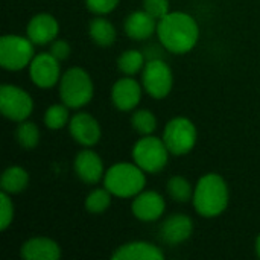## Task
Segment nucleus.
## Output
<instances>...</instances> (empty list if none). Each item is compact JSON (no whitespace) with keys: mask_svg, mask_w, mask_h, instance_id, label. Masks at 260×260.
Instances as JSON below:
<instances>
[{"mask_svg":"<svg viewBox=\"0 0 260 260\" xmlns=\"http://www.w3.org/2000/svg\"><path fill=\"white\" fill-rule=\"evenodd\" d=\"M193 222L187 215H172L161 225V239L169 245H178L192 236Z\"/></svg>","mask_w":260,"mask_h":260,"instance_id":"16","label":"nucleus"},{"mask_svg":"<svg viewBox=\"0 0 260 260\" xmlns=\"http://www.w3.org/2000/svg\"><path fill=\"white\" fill-rule=\"evenodd\" d=\"M158 20H155L151 14H148L145 9L134 11L126 17L125 21V32L131 40H148L152 37L154 32H157Z\"/></svg>","mask_w":260,"mask_h":260,"instance_id":"18","label":"nucleus"},{"mask_svg":"<svg viewBox=\"0 0 260 260\" xmlns=\"http://www.w3.org/2000/svg\"><path fill=\"white\" fill-rule=\"evenodd\" d=\"M169 149L163 139L154 136H143L133 148L134 163L148 174L163 171L169 160Z\"/></svg>","mask_w":260,"mask_h":260,"instance_id":"5","label":"nucleus"},{"mask_svg":"<svg viewBox=\"0 0 260 260\" xmlns=\"http://www.w3.org/2000/svg\"><path fill=\"white\" fill-rule=\"evenodd\" d=\"M143 9L151 14L155 20H161L168 15L169 11V0H143Z\"/></svg>","mask_w":260,"mask_h":260,"instance_id":"29","label":"nucleus"},{"mask_svg":"<svg viewBox=\"0 0 260 260\" xmlns=\"http://www.w3.org/2000/svg\"><path fill=\"white\" fill-rule=\"evenodd\" d=\"M50 52L38 53L29 64V76L40 88H50L61 79V66Z\"/></svg>","mask_w":260,"mask_h":260,"instance_id":"10","label":"nucleus"},{"mask_svg":"<svg viewBox=\"0 0 260 260\" xmlns=\"http://www.w3.org/2000/svg\"><path fill=\"white\" fill-rule=\"evenodd\" d=\"M15 137L23 149H34L40 142V129L35 123L23 120L17 126Z\"/></svg>","mask_w":260,"mask_h":260,"instance_id":"26","label":"nucleus"},{"mask_svg":"<svg viewBox=\"0 0 260 260\" xmlns=\"http://www.w3.org/2000/svg\"><path fill=\"white\" fill-rule=\"evenodd\" d=\"M111 99L117 110L131 111L142 99V87L134 78H122L113 85Z\"/></svg>","mask_w":260,"mask_h":260,"instance_id":"14","label":"nucleus"},{"mask_svg":"<svg viewBox=\"0 0 260 260\" xmlns=\"http://www.w3.org/2000/svg\"><path fill=\"white\" fill-rule=\"evenodd\" d=\"M142 84L146 93L154 99L166 98L174 85V75L171 67L160 58L148 61L142 72Z\"/></svg>","mask_w":260,"mask_h":260,"instance_id":"8","label":"nucleus"},{"mask_svg":"<svg viewBox=\"0 0 260 260\" xmlns=\"http://www.w3.org/2000/svg\"><path fill=\"white\" fill-rule=\"evenodd\" d=\"M27 183L29 174L20 166H11L2 175V192H6L8 195L20 193L27 187Z\"/></svg>","mask_w":260,"mask_h":260,"instance_id":"21","label":"nucleus"},{"mask_svg":"<svg viewBox=\"0 0 260 260\" xmlns=\"http://www.w3.org/2000/svg\"><path fill=\"white\" fill-rule=\"evenodd\" d=\"M165 209H166L165 198L154 190H142L139 195L134 197V201L131 204L133 215L145 222H152L161 218Z\"/></svg>","mask_w":260,"mask_h":260,"instance_id":"11","label":"nucleus"},{"mask_svg":"<svg viewBox=\"0 0 260 260\" xmlns=\"http://www.w3.org/2000/svg\"><path fill=\"white\" fill-rule=\"evenodd\" d=\"M72 137L85 148L94 146L101 140V125L88 113H78L69 122Z\"/></svg>","mask_w":260,"mask_h":260,"instance_id":"12","label":"nucleus"},{"mask_svg":"<svg viewBox=\"0 0 260 260\" xmlns=\"http://www.w3.org/2000/svg\"><path fill=\"white\" fill-rule=\"evenodd\" d=\"M256 251H257V256L260 257V235L257 236V239H256Z\"/></svg>","mask_w":260,"mask_h":260,"instance_id":"32","label":"nucleus"},{"mask_svg":"<svg viewBox=\"0 0 260 260\" xmlns=\"http://www.w3.org/2000/svg\"><path fill=\"white\" fill-rule=\"evenodd\" d=\"M193 192L192 184L181 175H175L168 181V193L177 203H187L193 198Z\"/></svg>","mask_w":260,"mask_h":260,"instance_id":"23","label":"nucleus"},{"mask_svg":"<svg viewBox=\"0 0 260 260\" xmlns=\"http://www.w3.org/2000/svg\"><path fill=\"white\" fill-rule=\"evenodd\" d=\"M229 186L219 174L203 175L193 192V207L204 218H215L224 213L229 206Z\"/></svg>","mask_w":260,"mask_h":260,"instance_id":"2","label":"nucleus"},{"mask_svg":"<svg viewBox=\"0 0 260 260\" xmlns=\"http://www.w3.org/2000/svg\"><path fill=\"white\" fill-rule=\"evenodd\" d=\"M20 256L26 260H58L61 248L49 238H32L21 245Z\"/></svg>","mask_w":260,"mask_h":260,"instance_id":"17","label":"nucleus"},{"mask_svg":"<svg viewBox=\"0 0 260 260\" xmlns=\"http://www.w3.org/2000/svg\"><path fill=\"white\" fill-rule=\"evenodd\" d=\"M75 171L79 180L87 184H96L105 175L102 158L94 151H90V149H84L76 155Z\"/></svg>","mask_w":260,"mask_h":260,"instance_id":"15","label":"nucleus"},{"mask_svg":"<svg viewBox=\"0 0 260 260\" xmlns=\"http://www.w3.org/2000/svg\"><path fill=\"white\" fill-rule=\"evenodd\" d=\"M32 98L23 88L11 84L0 87V111L6 119L20 123L32 114Z\"/></svg>","mask_w":260,"mask_h":260,"instance_id":"9","label":"nucleus"},{"mask_svg":"<svg viewBox=\"0 0 260 260\" xmlns=\"http://www.w3.org/2000/svg\"><path fill=\"white\" fill-rule=\"evenodd\" d=\"M91 40L101 47H110L116 41V29L113 23H110L104 17H96L91 20L88 27Z\"/></svg>","mask_w":260,"mask_h":260,"instance_id":"20","label":"nucleus"},{"mask_svg":"<svg viewBox=\"0 0 260 260\" xmlns=\"http://www.w3.org/2000/svg\"><path fill=\"white\" fill-rule=\"evenodd\" d=\"M146 172L136 163H116L104 175V186L119 198H134L146 184Z\"/></svg>","mask_w":260,"mask_h":260,"instance_id":"3","label":"nucleus"},{"mask_svg":"<svg viewBox=\"0 0 260 260\" xmlns=\"http://www.w3.org/2000/svg\"><path fill=\"white\" fill-rule=\"evenodd\" d=\"M34 43L20 35H3L0 40V66L9 72H18L27 67L35 53Z\"/></svg>","mask_w":260,"mask_h":260,"instance_id":"6","label":"nucleus"},{"mask_svg":"<svg viewBox=\"0 0 260 260\" xmlns=\"http://www.w3.org/2000/svg\"><path fill=\"white\" fill-rule=\"evenodd\" d=\"M133 128L142 136H151L157 128V119L149 110H139L131 117Z\"/></svg>","mask_w":260,"mask_h":260,"instance_id":"27","label":"nucleus"},{"mask_svg":"<svg viewBox=\"0 0 260 260\" xmlns=\"http://www.w3.org/2000/svg\"><path fill=\"white\" fill-rule=\"evenodd\" d=\"M158 40L172 53H187L200 38V27L195 18L186 12H169L157 24Z\"/></svg>","mask_w":260,"mask_h":260,"instance_id":"1","label":"nucleus"},{"mask_svg":"<svg viewBox=\"0 0 260 260\" xmlns=\"http://www.w3.org/2000/svg\"><path fill=\"white\" fill-rule=\"evenodd\" d=\"M113 260H163V251L149 242H129L119 247L113 256Z\"/></svg>","mask_w":260,"mask_h":260,"instance_id":"19","label":"nucleus"},{"mask_svg":"<svg viewBox=\"0 0 260 260\" xmlns=\"http://www.w3.org/2000/svg\"><path fill=\"white\" fill-rule=\"evenodd\" d=\"M70 122L69 117V107L66 104H55L49 107L44 113V125L49 129H61Z\"/></svg>","mask_w":260,"mask_h":260,"instance_id":"25","label":"nucleus"},{"mask_svg":"<svg viewBox=\"0 0 260 260\" xmlns=\"http://www.w3.org/2000/svg\"><path fill=\"white\" fill-rule=\"evenodd\" d=\"M14 219V204L6 192L0 193V230L5 232Z\"/></svg>","mask_w":260,"mask_h":260,"instance_id":"28","label":"nucleus"},{"mask_svg":"<svg viewBox=\"0 0 260 260\" xmlns=\"http://www.w3.org/2000/svg\"><path fill=\"white\" fill-rule=\"evenodd\" d=\"M111 206V192L104 186L102 189H94L88 193L85 200V209L91 215H101Z\"/></svg>","mask_w":260,"mask_h":260,"instance_id":"24","label":"nucleus"},{"mask_svg":"<svg viewBox=\"0 0 260 260\" xmlns=\"http://www.w3.org/2000/svg\"><path fill=\"white\" fill-rule=\"evenodd\" d=\"M120 0H85L87 8L96 14V15H105L110 14L111 11H114L117 8Z\"/></svg>","mask_w":260,"mask_h":260,"instance_id":"30","label":"nucleus"},{"mask_svg":"<svg viewBox=\"0 0 260 260\" xmlns=\"http://www.w3.org/2000/svg\"><path fill=\"white\" fill-rule=\"evenodd\" d=\"M58 32H59V24L56 18L47 12L34 15L27 24V38L37 46H44L52 43L53 40H56Z\"/></svg>","mask_w":260,"mask_h":260,"instance_id":"13","label":"nucleus"},{"mask_svg":"<svg viewBox=\"0 0 260 260\" xmlns=\"http://www.w3.org/2000/svg\"><path fill=\"white\" fill-rule=\"evenodd\" d=\"M197 126L187 117H174L163 131V142L174 155L189 154L197 143Z\"/></svg>","mask_w":260,"mask_h":260,"instance_id":"7","label":"nucleus"},{"mask_svg":"<svg viewBox=\"0 0 260 260\" xmlns=\"http://www.w3.org/2000/svg\"><path fill=\"white\" fill-rule=\"evenodd\" d=\"M70 52H72V47L66 40H53L50 44V53L59 61L67 59L70 56Z\"/></svg>","mask_w":260,"mask_h":260,"instance_id":"31","label":"nucleus"},{"mask_svg":"<svg viewBox=\"0 0 260 260\" xmlns=\"http://www.w3.org/2000/svg\"><path fill=\"white\" fill-rule=\"evenodd\" d=\"M93 81L81 67L69 69L59 79V98L69 108L85 107L93 99Z\"/></svg>","mask_w":260,"mask_h":260,"instance_id":"4","label":"nucleus"},{"mask_svg":"<svg viewBox=\"0 0 260 260\" xmlns=\"http://www.w3.org/2000/svg\"><path fill=\"white\" fill-rule=\"evenodd\" d=\"M117 67L126 76H133V75L139 73L140 70H143V67H145V55L140 50L129 49V50L123 52L119 56Z\"/></svg>","mask_w":260,"mask_h":260,"instance_id":"22","label":"nucleus"}]
</instances>
